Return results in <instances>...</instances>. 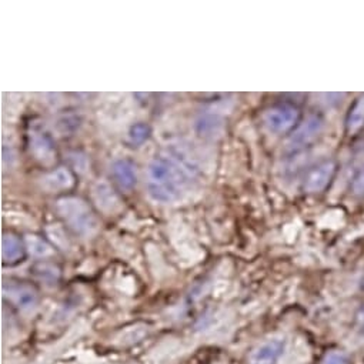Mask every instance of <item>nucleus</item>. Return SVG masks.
Returning <instances> with one entry per match:
<instances>
[{"label":"nucleus","instance_id":"5","mask_svg":"<svg viewBox=\"0 0 364 364\" xmlns=\"http://www.w3.org/2000/svg\"><path fill=\"white\" fill-rule=\"evenodd\" d=\"M323 120L318 116H310L289 139L287 149L294 151L310 144L323 130Z\"/></svg>","mask_w":364,"mask_h":364},{"label":"nucleus","instance_id":"19","mask_svg":"<svg viewBox=\"0 0 364 364\" xmlns=\"http://www.w3.org/2000/svg\"><path fill=\"white\" fill-rule=\"evenodd\" d=\"M48 233H49V237L59 246V247H68V239L65 237V233L62 229L59 228H49L48 229Z\"/></svg>","mask_w":364,"mask_h":364},{"label":"nucleus","instance_id":"17","mask_svg":"<svg viewBox=\"0 0 364 364\" xmlns=\"http://www.w3.org/2000/svg\"><path fill=\"white\" fill-rule=\"evenodd\" d=\"M320 364H351V357L343 350H330L323 355Z\"/></svg>","mask_w":364,"mask_h":364},{"label":"nucleus","instance_id":"14","mask_svg":"<svg viewBox=\"0 0 364 364\" xmlns=\"http://www.w3.org/2000/svg\"><path fill=\"white\" fill-rule=\"evenodd\" d=\"M196 127H198V132L202 136H205V137H215V136H219L222 133L223 122L218 116L206 114V116H202L198 120Z\"/></svg>","mask_w":364,"mask_h":364},{"label":"nucleus","instance_id":"1","mask_svg":"<svg viewBox=\"0 0 364 364\" xmlns=\"http://www.w3.org/2000/svg\"><path fill=\"white\" fill-rule=\"evenodd\" d=\"M192 166L183 157L159 156L147 167V193L151 200L171 205L183 200L193 188Z\"/></svg>","mask_w":364,"mask_h":364},{"label":"nucleus","instance_id":"4","mask_svg":"<svg viewBox=\"0 0 364 364\" xmlns=\"http://www.w3.org/2000/svg\"><path fill=\"white\" fill-rule=\"evenodd\" d=\"M336 171V163L333 160H324L316 164L304 178V191L309 193H318L327 188Z\"/></svg>","mask_w":364,"mask_h":364},{"label":"nucleus","instance_id":"20","mask_svg":"<svg viewBox=\"0 0 364 364\" xmlns=\"http://www.w3.org/2000/svg\"><path fill=\"white\" fill-rule=\"evenodd\" d=\"M351 189L355 196H364V168L354 177Z\"/></svg>","mask_w":364,"mask_h":364},{"label":"nucleus","instance_id":"22","mask_svg":"<svg viewBox=\"0 0 364 364\" xmlns=\"http://www.w3.org/2000/svg\"><path fill=\"white\" fill-rule=\"evenodd\" d=\"M363 287H364V277H363Z\"/></svg>","mask_w":364,"mask_h":364},{"label":"nucleus","instance_id":"9","mask_svg":"<svg viewBox=\"0 0 364 364\" xmlns=\"http://www.w3.org/2000/svg\"><path fill=\"white\" fill-rule=\"evenodd\" d=\"M31 150L38 160L46 164L52 163L56 157L55 143L46 132H33L31 134Z\"/></svg>","mask_w":364,"mask_h":364},{"label":"nucleus","instance_id":"2","mask_svg":"<svg viewBox=\"0 0 364 364\" xmlns=\"http://www.w3.org/2000/svg\"><path fill=\"white\" fill-rule=\"evenodd\" d=\"M60 216L82 237H92L99 230V222L87 203L79 198H63L56 205Z\"/></svg>","mask_w":364,"mask_h":364},{"label":"nucleus","instance_id":"6","mask_svg":"<svg viewBox=\"0 0 364 364\" xmlns=\"http://www.w3.org/2000/svg\"><path fill=\"white\" fill-rule=\"evenodd\" d=\"M92 198L97 209L105 215H114L122 209V202L113 188L105 180L97 181L92 189Z\"/></svg>","mask_w":364,"mask_h":364},{"label":"nucleus","instance_id":"16","mask_svg":"<svg viewBox=\"0 0 364 364\" xmlns=\"http://www.w3.org/2000/svg\"><path fill=\"white\" fill-rule=\"evenodd\" d=\"M150 136V127L146 123H136L129 130V140L134 144H140L146 141Z\"/></svg>","mask_w":364,"mask_h":364},{"label":"nucleus","instance_id":"13","mask_svg":"<svg viewBox=\"0 0 364 364\" xmlns=\"http://www.w3.org/2000/svg\"><path fill=\"white\" fill-rule=\"evenodd\" d=\"M347 132L354 134L364 126V96L358 97L350 109V113L346 120Z\"/></svg>","mask_w":364,"mask_h":364},{"label":"nucleus","instance_id":"11","mask_svg":"<svg viewBox=\"0 0 364 364\" xmlns=\"http://www.w3.org/2000/svg\"><path fill=\"white\" fill-rule=\"evenodd\" d=\"M112 173L117 185L123 191H132L136 186L137 173L136 166L129 159H119L112 164Z\"/></svg>","mask_w":364,"mask_h":364},{"label":"nucleus","instance_id":"10","mask_svg":"<svg viewBox=\"0 0 364 364\" xmlns=\"http://www.w3.org/2000/svg\"><path fill=\"white\" fill-rule=\"evenodd\" d=\"M73 181H75V178H73L72 173L66 167H59V168L45 174L41 178V186L43 191H46L49 193H55V192L70 189L73 186Z\"/></svg>","mask_w":364,"mask_h":364},{"label":"nucleus","instance_id":"12","mask_svg":"<svg viewBox=\"0 0 364 364\" xmlns=\"http://www.w3.org/2000/svg\"><path fill=\"white\" fill-rule=\"evenodd\" d=\"M2 257L8 263H16L23 257V247L14 235H4L2 237Z\"/></svg>","mask_w":364,"mask_h":364},{"label":"nucleus","instance_id":"18","mask_svg":"<svg viewBox=\"0 0 364 364\" xmlns=\"http://www.w3.org/2000/svg\"><path fill=\"white\" fill-rule=\"evenodd\" d=\"M35 273L41 280L49 282V283H56L58 279H59V270L55 266H50V264L36 266Z\"/></svg>","mask_w":364,"mask_h":364},{"label":"nucleus","instance_id":"3","mask_svg":"<svg viewBox=\"0 0 364 364\" xmlns=\"http://www.w3.org/2000/svg\"><path fill=\"white\" fill-rule=\"evenodd\" d=\"M299 119V110L291 105H277L269 109L264 116L266 127L273 133H284L290 130Z\"/></svg>","mask_w":364,"mask_h":364},{"label":"nucleus","instance_id":"8","mask_svg":"<svg viewBox=\"0 0 364 364\" xmlns=\"http://www.w3.org/2000/svg\"><path fill=\"white\" fill-rule=\"evenodd\" d=\"M4 293L12 303H15L22 310H32L38 303L36 291L23 283H5Z\"/></svg>","mask_w":364,"mask_h":364},{"label":"nucleus","instance_id":"21","mask_svg":"<svg viewBox=\"0 0 364 364\" xmlns=\"http://www.w3.org/2000/svg\"><path fill=\"white\" fill-rule=\"evenodd\" d=\"M355 326L361 333H364V304L361 306V309L358 310V313L355 316Z\"/></svg>","mask_w":364,"mask_h":364},{"label":"nucleus","instance_id":"15","mask_svg":"<svg viewBox=\"0 0 364 364\" xmlns=\"http://www.w3.org/2000/svg\"><path fill=\"white\" fill-rule=\"evenodd\" d=\"M25 242H26V247H28L29 253L35 257H48V256L53 255V249L38 236L28 235Z\"/></svg>","mask_w":364,"mask_h":364},{"label":"nucleus","instance_id":"7","mask_svg":"<svg viewBox=\"0 0 364 364\" xmlns=\"http://www.w3.org/2000/svg\"><path fill=\"white\" fill-rule=\"evenodd\" d=\"M286 350L283 338H272L260 344L250 355V364H277Z\"/></svg>","mask_w":364,"mask_h":364}]
</instances>
